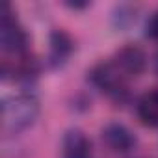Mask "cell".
I'll return each instance as SVG.
<instances>
[{
	"mask_svg": "<svg viewBox=\"0 0 158 158\" xmlns=\"http://www.w3.org/2000/svg\"><path fill=\"white\" fill-rule=\"evenodd\" d=\"M147 37L158 41V10L152 13V17H151L149 23H147Z\"/></svg>",
	"mask_w": 158,
	"mask_h": 158,
	"instance_id": "obj_9",
	"label": "cell"
},
{
	"mask_svg": "<svg viewBox=\"0 0 158 158\" xmlns=\"http://www.w3.org/2000/svg\"><path fill=\"white\" fill-rule=\"evenodd\" d=\"M89 78L99 89H102V91H106V93H110L114 97H119V93L125 91V78L127 76L115 67V63H101V65H97L89 73Z\"/></svg>",
	"mask_w": 158,
	"mask_h": 158,
	"instance_id": "obj_3",
	"label": "cell"
},
{
	"mask_svg": "<svg viewBox=\"0 0 158 158\" xmlns=\"http://www.w3.org/2000/svg\"><path fill=\"white\" fill-rule=\"evenodd\" d=\"M63 158H91V147L86 134L73 128L63 138Z\"/></svg>",
	"mask_w": 158,
	"mask_h": 158,
	"instance_id": "obj_6",
	"label": "cell"
},
{
	"mask_svg": "<svg viewBox=\"0 0 158 158\" xmlns=\"http://www.w3.org/2000/svg\"><path fill=\"white\" fill-rule=\"evenodd\" d=\"M71 50H73V41L65 32L56 30L50 34V58H52V61H56V63L63 61L71 54Z\"/></svg>",
	"mask_w": 158,
	"mask_h": 158,
	"instance_id": "obj_8",
	"label": "cell"
},
{
	"mask_svg": "<svg viewBox=\"0 0 158 158\" xmlns=\"http://www.w3.org/2000/svg\"><path fill=\"white\" fill-rule=\"evenodd\" d=\"M39 114V102L32 95H15L2 104V127L8 132H19L28 128Z\"/></svg>",
	"mask_w": 158,
	"mask_h": 158,
	"instance_id": "obj_1",
	"label": "cell"
},
{
	"mask_svg": "<svg viewBox=\"0 0 158 158\" xmlns=\"http://www.w3.org/2000/svg\"><path fill=\"white\" fill-rule=\"evenodd\" d=\"M156 71H158V58H156Z\"/></svg>",
	"mask_w": 158,
	"mask_h": 158,
	"instance_id": "obj_10",
	"label": "cell"
},
{
	"mask_svg": "<svg viewBox=\"0 0 158 158\" xmlns=\"http://www.w3.org/2000/svg\"><path fill=\"white\" fill-rule=\"evenodd\" d=\"M0 45H2V48L6 52H13V54L23 52L28 45V37H26L24 30L19 26L13 13L10 11V4L2 6V15H0Z\"/></svg>",
	"mask_w": 158,
	"mask_h": 158,
	"instance_id": "obj_2",
	"label": "cell"
},
{
	"mask_svg": "<svg viewBox=\"0 0 158 158\" xmlns=\"http://www.w3.org/2000/svg\"><path fill=\"white\" fill-rule=\"evenodd\" d=\"M102 139L106 141V145L117 152H127L134 147L136 139L132 136V132L121 125V123H110L108 127H104L102 130Z\"/></svg>",
	"mask_w": 158,
	"mask_h": 158,
	"instance_id": "obj_5",
	"label": "cell"
},
{
	"mask_svg": "<svg viewBox=\"0 0 158 158\" xmlns=\"http://www.w3.org/2000/svg\"><path fill=\"white\" fill-rule=\"evenodd\" d=\"M145 52L136 45H127L115 54V67L125 76H138L145 69Z\"/></svg>",
	"mask_w": 158,
	"mask_h": 158,
	"instance_id": "obj_4",
	"label": "cell"
},
{
	"mask_svg": "<svg viewBox=\"0 0 158 158\" xmlns=\"http://www.w3.org/2000/svg\"><path fill=\"white\" fill-rule=\"evenodd\" d=\"M138 115L143 125L158 127V89H151L139 99Z\"/></svg>",
	"mask_w": 158,
	"mask_h": 158,
	"instance_id": "obj_7",
	"label": "cell"
}]
</instances>
